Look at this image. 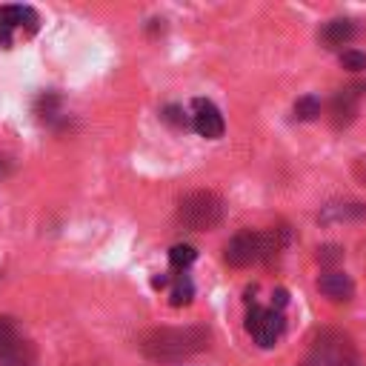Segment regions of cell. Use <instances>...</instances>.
<instances>
[{"label":"cell","instance_id":"cell-15","mask_svg":"<svg viewBox=\"0 0 366 366\" xmlns=\"http://www.w3.org/2000/svg\"><path fill=\"white\" fill-rule=\"evenodd\" d=\"M340 63H343V69H349V71H360V69H366V54L357 51V49H346V51L340 54Z\"/></svg>","mask_w":366,"mask_h":366},{"label":"cell","instance_id":"cell-13","mask_svg":"<svg viewBox=\"0 0 366 366\" xmlns=\"http://www.w3.org/2000/svg\"><path fill=\"white\" fill-rule=\"evenodd\" d=\"M295 114H297L300 120H315V117L320 114V103H317V97H312V94L300 97V100L295 103Z\"/></svg>","mask_w":366,"mask_h":366},{"label":"cell","instance_id":"cell-6","mask_svg":"<svg viewBox=\"0 0 366 366\" xmlns=\"http://www.w3.org/2000/svg\"><path fill=\"white\" fill-rule=\"evenodd\" d=\"M223 257H226L229 266H237V269L252 266V263H260V232H252V229L237 232L226 243Z\"/></svg>","mask_w":366,"mask_h":366},{"label":"cell","instance_id":"cell-1","mask_svg":"<svg viewBox=\"0 0 366 366\" xmlns=\"http://www.w3.org/2000/svg\"><path fill=\"white\" fill-rule=\"evenodd\" d=\"M140 352L149 360L160 363H174L183 357H192L209 346V329L203 326H163V329H149L140 335Z\"/></svg>","mask_w":366,"mask_h":366},{"label":"cell","instance_id":"cell-7","mask_svg":"<svg viewBox=\"0 0 366 366\" xmlns=\"http://www.w3.org/2000/svg\"><path fill=\"white\" fill-rule=\"evenodd\" d=\"M192 126L197 129V134H203V137H209V140H214V137H220L223 134V114H220V109L212 103V100H203V97H197L194 103H192Z\"/></svg>","mask_w":366,"mask_h":366},{"label":"cell","instance_id":"cell-4","mask_svg":"<svg viewBox=\"0 0 366 366\" xmlns=\"http://www.w3.org/2000/svg\"><path fill=\"white\" fill-rule=\"evenodd\" d=\"M37 29V11L31 6H0V46H11L20 34H31Z\"/></svg>","mask_w":366,"mask_h":366},{"label":"cell","instance_id":"cell-10","mask_svg":"<svg viewBox=\"0 0 366 366\" xmlns=\"http://www.w3.org/2000/svg\"><path fill=\"white\" fill-rule=\"evenodd\" d=\"M34 360H37V352H34L31 340H26V337H17L0 355V366H34Z\"/></svg>","mask_w":366,"mask_h":366},{"label":"cell","instance_id":"cell-8","mask_svg":"<svg viewBox=\"0 0 366 366\" xmlns=\"http://www.w3.org/2000/svg\"><path fill=\"white\" fill-rule=\"evenodd\" d=\"M357 100H360V86H349L343 92L335 94L332 100V123L340 129V126H349L357 114Z\"/></svg>","mask_w":366,"mask_h":366},{"label":"cell","instance_id":"cell-2","mask_svg":"<svg viewBox=\"0 0 366 366\" xmlns=\"http://www.w3.org/2000/svg\"><path fill=\"white\" fill-rule=\"evenodd\" d=\"M297 366H360V355L349 335L337 329H320Z\"/></svg>","mask_w":366,"mask_h":366},{"label":"cell","instance_id":"cell-12","mask_svg":"<svg viewBox=\"0 0 366 366\" xmlns=\"http://www.w3.org/2000/svg\"><path fill=\"white\" fill-rule=\"evenodd\" d=\"M192 295H194L192 280H189L186 274H180V277L174 280V289H172V306H186V303L192 300Z\"/></svg>","mask_w":366,"mask_h":366},{"label":"cell","instance_id":"cell-16","mask_svg":"<svg viewBox=\"0 0 366 366\" xmlns=\"http://www.w3.org/2000/svg\"><path fill=\"white\" fill-rule=\"evenodd\" d=\"M20 335H17V329H14V323L9 320V317H0V355L17 340Z\"/></svg>","mask_w":366,"mask_h":366},{"label":"cell","instance_id":"cell-3","mask_svg":"<svg viewBox=\"0 0 366 366\" xmlns=\"http://www.w3.org/2000/svg\"><path fill=\"white\" fill-rule=\"evenodd\" d=\"M223 197L209 192V189H197V192H189L180 203H177V220L183 229L189 232H206V229H214L220 220H223Z\"/></svg>","mask_w":366,"mask_h":366},{"label":"cell","instance_id":"cell-19","mask_svg":"<svg viewBox=\"0 0 366 366\" xmlns=\"http://www.w3.org/2000/svg\"><path fill=\"white\" fill-rule=\"evenodd\" d=\"M274 303H277V306H286V292H283V289L274 295Z\"/></svg>","mask_w":366,"mask_h":366},{"label":"cell","instance_id":"cell-14","mask_svg":"<svg viewBox=\"0 0 366 366\" xmlns=\"http://www.w3.org/2000/svg\"><path fill=\"white\" fill-rule=\"evenodd\" d=\"M194 257H197V252H194L192 246H186V243H180V246H172V252H169V260H172V266H177V269L189 266Z\"/></svg>","mask_w":366,"mask_h":366},{"label":"cell","instance_id":"cell-9","mask_svg":"<svg viewBox=\"0 0 366 366\" xmlns=\"http://www.w3.org/2000/svg\"><path fill=\"white\" fill-rule=\"evenodd\" d=\"M317 289L326 297H332V300H352V295H355L352 277L343 274V272H337V269H329L326 274H320L317 277Z\"/></svg>","mask_w":366,"mask_h":366},{"label":"cell","instance_id":"cell-18","mask_svg":"<svg viewBox=\"0 0 366 366\" xmlns=\"http://www.w3.org/2000/svg\"><path fill=\"white\" fill-rule=\"evenodd\" d=\"M169 123H174V126H186V117H183V112L177 109V106H166V114H163Z\"/></svg>","mask_w":366,"mask_h":366},{"label":"cell","instance_id":"cell-17","mask_svg":"<svg viewBox=\"0 0 366 366\" xmlns=\"http://www.w3.org/2000/svg\"><path fill=\"white\" fill-rule=\"evenodd\" d=\"M317 260H320L323 266H335V263L343 260V249H340V246H320V249H317Z\"/></svg>","mask_w":366,"mask_h":366},{"label":"cell","instance_id":"cell-5","mask_svg":"<svg viewBox=\"0 0 366 366\" xmlns=\"http://www.w3.org/2000/svg\"><path fill=\"white\" fill-rule=\"evenodd\" d=\"M246 329L252 332L254 343L269 349L277 343V337L283 335V315L274 312V309H260V306H252L249 315H246Z\"/></svg>","mask_w":366,"mask_h":366},{"label":"cell","instance_id":"cell-11","mask_svg":"<svg viewBox=\"0 0 366 366\" xmlns=\"http://www.w3.org/2000/svg\"><path fill=\"white\" fill-rule=\"evenodd\" d=\"M352 34H355V26L349 20H329L320 31L323 43H329V46H343L352 40Z\"/></svg>","mask_w":366,"mask_h":366}]
</instances>
